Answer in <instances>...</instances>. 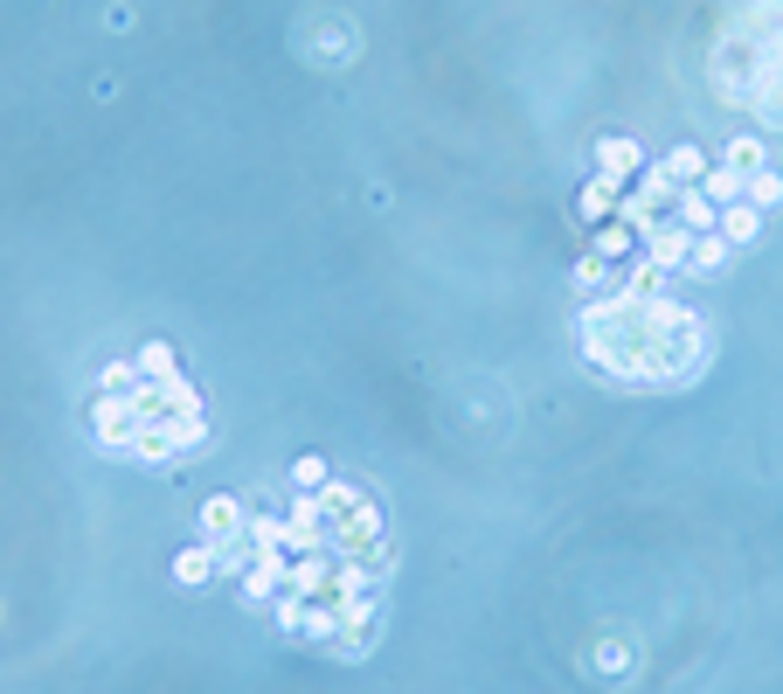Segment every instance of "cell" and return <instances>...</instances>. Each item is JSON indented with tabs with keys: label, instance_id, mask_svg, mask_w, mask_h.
Segmentation results:
<instances>
[{
	"label": "cell",
	"instance_id": "cell-8",
	"mask_svg": "<svg viewBox=\"0 0 783 694\" xmlns=\"http://www.w3.org/2000/svg\"><path fill=\"white\" fill-rule=\"evenodd\" d=\"M749 202H756V209H776V202H783V174L756 167V174H749Z\"/></svg>",
	"mask_w": 783,
	"mask_h": 694
},
{
	"label": "cell",
	"instance_id": "cell-2",
	"mask_svg": "<svg viewBox=\"0 0 783 694\" xmlns=\"http://www.w3.org/2000/svg\"><path fill=\"white\" fill-rule=\"evenodd\" d=\"M714 236L729 243V251L756 243V236H762V209H756V202H729V209H721V222H714Z\"/></svg>",
	"mask_w": 783,
	"mask_h": 694
},
{
	"label": "cell",
	"instance_id": "cell-7",
	"mask_svg": "<svg viewBox=\"0 0 783 694\" xmlns=\"http://www.w3.org/2000/svg\"><path fill=\"white\" fill-rule=\"evenodd\" d=\"M686 265H694V271H721V265H729V243H721L714 230L694 236V257H686Z\"/></svg>",
	"mask_w": 783,
	"mask_h": 694
},
{
	"label": "cell",
	"instance_id": "cell-9",
	"mask_svg": "<svg viewBox=\"0 0 783 694\" xmlns=\"http://www.w3.org/2000/svg\"><path fill=\"white\" fill-rule=\"evenodd\" d=\"M292 479L305 486V494H319V486H327V459H319V452H305V459L292 465Z\"/></svg>",
	"mask_w": 783,
	"mask_h": 694
},
{
	"label": "cell",
	"instance_id": "cell-6",
	"mask_svg": "<svg viewBox=\"0 0 783 694\" xmlns=\"http://www.w3.org/2000/svg\"><path fill=\"white\" fill-rule=\"evenodd\" d=\"M132 362H139V382H160V375H181V368H174V348H167V341H146L139 354H132Z\"/></svg>",
	"mask_w": 783,
	"mask_h": 694
},
{
	"label": "cell",
	"instance_id": "cell-3",
	"mask_svg": "<svg viewBox=\"0 0 783 694\" xmlns=\"http://www.w3.org/2000/svg\"><path fill=\"white\" fill-rule=\"evenodd\" d=\"M638 167H645V154H638L632 139H597V174H603V181L624 187V174H638Z\"/></svg>",
	"mask_w": 783,
	"mask_h": 694
},
{
	"label": "cell",
	"instance_id": "cell-5",
	"mask_svg": "<svg viewBox=\"0 0 783 694\" xmlns=\"http://www.w3.org/2000/svg\"><path fill=\"white\" fill-rule=\"evenodd\" d=\"M659 167H665V174H673L680 187H694V181H700V174H708V167H714V160H708V154H700V146H673V154H665Z\"/></svg>",
	"mask_w": 783,
	"mask_h": 694
},
{
	"label": "cell",
	"instance_id": "cell-1",
	"mask_svg": "<svg viewBox=\"0 0 783 694\" xmlns=\"http://www.w3.org/2000/svg\"><path fill=\"white\" fill-rule=\"evenodd\" d=\"M583 348L589 362L624 375V382H680L686 368H700L708 333L680 306L673 292H610L583 306Z\"/></svg>",
	"mask_w": 783,
	"mask_h": 694
},
{
	"label": "cell",
	"instance_id": "cell-4",
	"mask_svg": "<svg viewBox=\"0 0 783 694\" xmlns=\"http://www.w3.org/2000/svg\"><path fill=\"white\" fill-rule=\"evenodd\" d=\"M216 570H222V556L208 549V541H195V549H181V556H174V576H181V584H208Z\"/></svg>",
	"mask_w": 783,
	"mask_h": 694
}]
</instances>
